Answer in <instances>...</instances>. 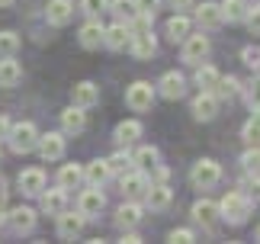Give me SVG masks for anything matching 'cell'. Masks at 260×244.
<instances>
[{"mask_svg":"<svg viewBox=\"0 0 260 244\" xmlns=\"http://www.w3.org/2000/svg\"><path fill=\"white\" fill-rule=\"evenodd\" d=\"M254 209V199L244 196V193H228V196L218 202V216L225 222H232V225H244L247 216H251Z\"/></svg>","mask_w":260,"mask_h":244,"instance_id":"1","label":"cell"},{"mask_svg":"<svg viewBox=\"0 0 260 244\" xmlns=\"http://www.w3.org/2000/svg\"><path fill=\"white\" fill-rule=\"evenodd\" d=\"M7 138H10V148H13L16 155H29V151L39 145V129L32 122H16V126H10Z\"/></svg>","mask_w":260,"mask_h":244,"instance_id":"2","label":"cell"},{"mask_svg":"<svg viewBox=\"0 0 260 244\" xmlns=\"http://www.w3.org/2000/svg\"><path fill=\"white\" fill-rule=\"evenodd\" d=\"M189 180H193V187L209 190V187H215V183L222 180V167H218V161L203 158V161H196V164H193V174H189Z\"/></svg>","mask_w":260,"mask_h":244,"instance_id":"3","label":"cell"},{"mask_svg":"<svg viewBox=\"0 0 260 244\" xmlns=\"http://www.w3.org/2000/svg\"><path fill=\"white\" fill-rule=\"evenodd\" d=\"M125 103L132 106L135 113H145V109H151V103H154V87L148 84V80H135V84L125 90Z\"/></svg>","mask_w":260,"mask_h":244,"instance_id":"4","label":"cell"},{"mask_svg":"<svg viewBox=\"0 0 260 244\" xmlns=\"http://www.w3.org/2000/svg\"><path fill=\"white\" fill-rule=\"evenodd\" d=\"M128 42H132V26H128V23H122V19L103 29V45H106V48H113V52H119V48H125Z\"/></svg>","mask_w":260,"mask_h":244,"instance_id":"5","label":"cell"},{"mask_svg":"<svg viewBox=\"0 0 260 244\" xmlns=\"http://www.w3.org/2000/svg\"><path fill=\"white\" fill-rule=\"evenodd\" d=\"M39 155H42V161H58L64 158V135L61 132H48V135H39Z\"/></svg>","mask_w":260,"mask_h":244,"instance_id":"6","label":"cell"},{"mask_svg":"<svg viewBox=\"0 0 260 244\" xmlns=\"http://www.w3.org/2000/svg\"><path fill=\"white\" fill-rule=\"evenodd\" d=\"M71 103L81 106V109H90L100 103V87L93 84V80H81V84L71 87Z\"/></svg>","mask_w":260,"mask_h":244,"instance_id":"7","label":"cell"},{"mask_svg":"<svg viewBox=\"0 0 260 244\" xmlns=\"http://www.w3.org/2000/svg\"><path fill=\"white\" fill-rule=\"evenodd\" d=\"M106 206V199H103V193H100V187H90L81 193V202H77V212H81L84 219H96L100 212H103Z\"/></svg>","mask_w":260,"mask_h":244,"instance_id":"8","label":"cell"},{"mask_svg":"<svg viewBox=\"0 0 260 244\" xmlns=\"http://www.w3.org/2000/svg\"><path fill=\"white\" fill-rule=\"evenodd\" d=\"M206 55H209V39L203 33L183 39V61H186V65H199Z\"/></svg>","mask_w":260,"mask_h":244,"instance_id":"9","label":"cell"},{"mask_svg":"<svg viewBox=\"0 0 260 244\" xmlns=\"http://www.w3.org/2000/svg\"><path fill=\"white\" fill-rule=\"evenodd\" d=\"M84 231V216L81 212H58V235L64 241H74Z\"/></svg>","mask_w":260,"mask_h":244,"instance_id":"10","label":"cell"},{"mask_svg":"<svg viewBox=\"0 0 260 244\" xmlns=\"http://www.w3.org/2000/svg\"><path fill=\"white\" fill-rule=\"evenodd\" d=\"M148 177L142 174V170H128V174H122V193L128 199H145V193H148Z\"/></svg>","mask_w":260,"mask_h":244,"instance_id":"11","label":"cell"},{"mask_svg":"<svg viewBox=\"0 0 260 244\" xmlns=\"http://www.w3.org/2000/svg\"><path fill=\"white\" fill-rule=\"evenodd\" d=\"M128 48H132V55L135 58H151L157 52V42H154V36H151V29H142V33H132V42H128Z\"/></svg>","mask_w":260,"mask_h":244,"instance_id":"12","label":"cell"},{"mask_svg":"<svg viewBox=\"0 0 260 244\" xmlns=\"http://www.w3.org/2000/svg\"><path fill=\"white\" fill-rule=\"evenodd\" d=\"M157 87H161V97H164V100H180V97L186 94V77L177 74V71H167Z\"/></svg>","mask_w":260,"mask_h":244,"instance_id":"13","label":"cell"},{"mask_svg":"<svg viewBox=\"0 0 260 244\" xmlns=\"http://www.w3.org/2000/svg\"><path fill=\"white\" fill-rule=\"evenodd\" d=\"M218 113V97L215 94H206V90H199V97L193 100V116L199 122H209V119H215Z\"/></svg>","mask_w":260,"mask_h":244,"instance_id":"14","label":"cell"},{"mask_svg":"<svg viewBox=\"0 0 260 244\" xmlns=\"http://www.w3.org/2000/svg\"><path fill=\"white\" fill-rule=\"evenodd\" d=\"M196 23L203 26V29H215V26H222V23H225V19H222V7L212 4V0L199 4V7H196Z\"/></svg>","mask_w":260,"mask_h":244,"instance_id":"15","label":"cell"},{"mask_svg":"<svg viewBox=\"0 0 260 244\" xmlns=\"http://www.w3.org/2000/svg\"><path fill=\"white\" fill-rule=\"evenodd\" d=\"M45 16H48L52 26H68L71 16H74V4H71V0H52L48 10H45Z\"/></svg>","mask_w":260,"mask_h":244,"instance_id":"16","label":"cell"},{"mask_svg":"<svg viewBox=\"0 0 260 244\" xmlns=\"http://www.w3.org/2000/svg\"><path fill=\"white\" fill-rule=\"evenodd\" d=\"M19 80H23V65L13 55H4V61H0V87H16Z\"/></svg>","mask_w":260,"mask_h":244,"instance_id":"17","label":"cell"},{"mask_svg":"<svg viewBox=\"0 0 260 244\" xmlns=\"http://www.w3.org/2000/svg\"><path fill=\"white\" fill-rule=\"evenodd\" d=\"M7 222H10V228H13L16 235H23V231H32L36 228V212L29 209V206H19V209H13L7 216Z\"/></svg>","mask_w":260,"mask_h":244,"instance_id":"18","label":"cell"},{"mask_svg":"<svg viewBox=\"0 0 260 244\" xmlns=\"http://www.w3.org/2000/svg\"><path fill=\"white\" fill-rule=\"evenodd\" d=\"M19 190L26 193V196H39V193L45 190V174L39 167H29L19 174Z\"/></svg>","mask_w":260,"mask_h":244,"instance_id":"19","label":"cell"},{"mask_svg":"<svg viewBox=\"0 0 260 244\" xmlns=\"http://www.w3.org/2000/svg\"><path fill=\"white\" fill-rule=\"evenodd\" d=\"M84 126H87V113L81 106H68L64 113H61V129L64 132H71V135H77V132H84Z\"/></svg>","mask_w":260,"mask_h":244,"instance_id":"20","label":"cell"},{"mask_svg":"<svg viewBox=\"0 0 260 244\" xmlns=\"http://www.w3.org/2000/svg\"><path fill=\"white\" fill-rule=\"evenodd\" d=\"M39 196H42V212H48V216H58V212H64V206H68L64 187L61 190H42Z\"/></svg>","mask_w":260,"mask_h":244,"instance_id":"21","label":"cell"},{"mask_svg":"<svg viewBox=\"0 0 260 244\" xmlns=\"http://www.w3.org/2000/svg\"><path fill=\"white\" fill-rule=\"evenodd\" d=\"M171 199H174V193H171V187H164V183H157V187H148V193H145V202H148L154 212L167 209V206H171Z\"/></svg>","mask_w":260,"mask_h":244,"instance_id":"22","label":"cell"},{"mask_svg":"<svg viewBox=\"0 0 260 244\" xmlns=\"http://www.w3.org/2000/svg\"><path fill=\"white\" fill-rule=\"evenodd\" d=\"M142 212H145V209L138 206V199H128L125 206L116 212V222H119V225H122V228H135L138 222H142Z\"/></svg>","mask_w":260,"mask_h":244,"instance_id":"23","label":"cell"},{"mask_svg":"<svg viewBox=\"0 0 260 244\" xmlns=\"http://www.w3.org/2000/svg\"><path fill=\"white\" fill-rule=\"evenodd\" d=\"M135 138H142V122L125 119V122L116 126V141H119V145H132Z\"/></svg>","mask_w":260,"mask_h":244,"instance_id":"24","label":"cell"},{"mask_svg":"<svg viewBox=\"0 0 260 244\" xmlns=\"http://www.w3.org/2000/svg\"><path fill=\"white\" fill-rule=\"evenodd\" d=\"M164 29H167V39H171V42H183V39L189 36V19L183 13H177V16L167 19Z\"/></svg>","mask_w":260,"mask_h":244,"instance_id":"25","label":"cell"},{"mask_svg":"<svg viewBox=\"0 0 260 244\" xmlns=\"http://www.w3.org/2000/svg\"><path fill=\"white\" fill-rule=\"evenodd\" d=\"M81 45L84 48H100L103 45V26H100V19H90V23L81 29Z\"/></svg>","mask_w":260,"mask_h":244,"instance_id":"26","label":"cell"},{"mask_svg":"<svg viewBox=\"0 0 260 244\" xmlns=\"http://www.w3.org/2000/svg\"><path fill=\"white\" fill-rule=\"evenodd\" d=\"M193 219L203 222V225H212V222L218 219V206L212 199H199V202H193Z\"/></svg>","mask_w":260,"mask_h":244,"instance_id":"27","label":"cell"},{"mask_svg":"<svg viewBox=\"0 0 260 244\" xmlns=\"http://www.w3.org/2000/svg\"><path fill=\"white\" fill-rule=\"evenodd\" d=\"M222 19H228V23H241V19L247 16V4L244 0H222Z\"/></svg>","mask_w":260,"mask_h":244,"instance_id":"28","label":"cell"},{"mask_svg":"<svg viewBox=\"0 0 260 244\" xmlns=\"http://www.w3.org/2000/svg\"><path fill=\"white\" fill-rule=\"evenodd\" d=\"M218 71L212 68V65H203V68H196V87L199 90H206V94H212L215 90V84H218Z\"/></svg>","mask_w":260,"mask_h":244,"instance_id":"29","label":"cell"},{"mask_svg":"<svg viewBox=\"0 0 260 244\" xmlns=\"http://www.w3.org/2000/svg\"><path fill=\"white\" fill-rule=\"evenodd\" d=\"M84 177L90 187H103V183L109 180V167H106V161H93V164H87L84 167Z\"/></svg>","mask_w":260,"mask_h":244,"instance_id":"30","label":"cell"},{"mask_svg":"<svg viewBox=\"0 0 260 244\" xmlns=\"http://www.w3.org/2000/svg\"><path fill=\"white\" fill-rule=\"evenodd\" d=\"M238 90H241V80L228 74V77H218V84H215L212 94H215V97H222V100H232V97H238Z\"/></svg>","mask_w":260,"mask_h":244,"instance_id":"31","label":"cell"},{"mask_svg":"<svg viewBox=\"0 0 260 244\" xmlns=\"http://www.w3.org/2000/svg\"><path fill=\"white\" fill-rule=\"evenodd\" d=\"M109 10L119 16V19H125V23H132V19L138 16V7H135V0H109Z\"/></svg>","mask_w":260,"mask_h":244,"instance_id":"32","label":"cell"},{"mask_svg":"<svg viewBox=\"0 0 260 244\" xmlns=\"http://www.w3.org/2000/svg\"><path fill=\"white\" fill-rule=\"evenodd\" d=\"M84 180V170L77 167V164H64L61 170H58V183L68 190V187H77V183Z\"/></svg>","mask_w":260,"mask_h":244,"instance_id":"33","label":"cell"},{"mask_svg":"<svg viewBox=\"0 0 260 244\" xmlns=\"http://www.w3.org/2000/svg\"><path fill=\"white\" fill-rule=\"evenodd\" d=\"M106 167H109V174H128V170H132V155L116 151L113 158H106Z\"/></svg>","mask_w":260,"mask_h":244,"instance_id":"34","label":"cell"},{"mask_svg":"<svg viewBox=\"0 0 260 244\" xmlns=\"http://www.w3.org/2000/svg\"><path fill=\"white\" fill-rule=\"evenodd\" d=\"M132 164H135V167H142V170L154 167V164H157V151H154V148H148V145H145V148H138L135 155H132Z\"/></svg>","mask_w":260,"mask_h":244,"instance_id":"35","label":"cell"},{"mask_svg":"<svg viewBox=\"0 0 260 244\" xmlns=\"http://www.w3.org/2000/svg\"><path fill=\"white\" fill-rule=\"evenodd\" d=\"M81 10L90 19H100V13H106V10H109V0H81Z\"/></svg>","mask_w":260,"mask_h":244,"instance_id":"36","label":"cell"},{"mask_svg":"<svg viewBox=\"0 0 260 244\" xmlns=\"http://www.w3.org/2000/svg\"><path fill=\"white\" fill-rule=\"evenodd\" d=\"M241 135H244V141H247V145H260V116H254V119H247V126H244V132H241Z\"/></svg>","mask_w":260,"mask_h":244,"instance_id":"37","label":"cell"},{"mask_svg":"<svg viewBox=\"0 0 260 244\" xmlns=\"http://www.w3.org/2000/svg\"><path fill=\"white\" fill-rule=\"evenodd\" d=\"M19 48V36L16 33H0V55H13Z\"/></svg>","mask_w":260,"mask_h":244,"instance_id":"38","label":"cell"},{"mask_svg":"<svg viewBox=\"0 0 260 244\" xmlns=\"http://www.w3.org/2000/svg\"><path fill=\"white\" fill-rule=\"evenodd\" d=\"M251 36H260V7H247V16H244Z\"/></svg>","mask_w":260,"mask_h":244,"instance_id":"39","label":"cell"},{"mask_svg":"<svg viewBox=\"0 0 260 244\" xmlns=\"http://www.w3.org/2000/svg\"><path fill=\"white\" fill-rule=\"evenodd\" d=\"M241 61L247 68H260V45H247L241 52Z\"/></svg>","mask_w":260,"mask_h":244,"instance_id":"40","label":"cell"},{"mask_svg":"<svg viewBox=\"0 0 260 244\" xmlns=\"http://www.w3.org/2000/svg\"><path fill=\"white\" fill-rule=\"evenodd\" d=\"M241 164H244V170H260V151H247V155L241 158Z\"/></svg>","mask_w":260,"mask_h":244,"instance_id":"41","label":"cell"},{"mask_svg":"<svg viewBox=\"0 0 260 244\" xmlns=\"http://www.w3.org/2000/svg\"><path fill=\"white\" fill-rule=\"evenodd\" d=\"M193 238H196V235H193L189 228H174V231H171V241H174V244H189Z\"/></svg>","mask_w":260,"mask_h":244,"instance_id":"42","label":"cell"},{"mask_svg":"<svg viewBox=\"0 0 260 244\" xmlns=\"http://www.w3.org/2000/svg\"><path fill=\"white\" fill-rule=\"evenodd\" d=\"M161 0H135V7H138V13H148V16H154V10Z\"/></svg>","mask_w":260,"mask_h":244,"instance_id":"43","label":"cell"},{"mask_svg":"<svg viewBox=\"0 0 260 244\" xmlns=\"http://www.w3.org/2000/svg\"><path fill=\"white\" fill-rule=\"evenodd\" d=\"M257 103H260V77L251 80V106H257Z\"/></svg>","mask_w":260,"mask_h":244,"instance_id":"44","label":"cell"},{"mask_svg":"<svg viewBox=\"0 0 260 244\" xmlns=\"http://www.w3.org/2000/svg\"><path fill=\"white\" fill-rule=\"evenodd\" d=\"M251 199H260V177L251 180Z\"/></svg>","mask_w":260,"mask_h":244,"instance_id":"45","label":"cell"},{"mask_svg":"<svg viewBox=\"0 0 260 244\" xmlns=\"http://www.w3.org/2000/svg\"><path fill=\"white\" fill-rule=\"evenodd\" d=\"M171 4H174V10H189V7H193V0H171Z\"/></svg>","mask_w":260,"mask_h":244,"instance_id":"46","label":"cell"},{"mask_svg":"<svg viewBox=\"0 0 260 244\" xmlns=\"http://www.w3.org/2000/svg\"><path fill=\"white\" fill-rule=\"evenodd\" d=\"M7 132H10V119L0 116V138H7Z\"/></svg>","mask_w":260,"mask_h":244,"instance_id":"47","label":"cell"},{"mask_svg":"<svg viewBox=\"0 0 260 244\" xmlns=\"http://www.w3.org/2000/svg\"><path fill=\"white\" fill-rule=\"evenodd\" d=\"M122 241H125V244H142V238H138V235H135V231H128V235H125Z\"/></svg>","mask_w":260,"mask_h":244,"instance_id":"48","label":"cell"},{"mask_svg":"<svg viewBox=\"0 0 260 244\" xmlns=\"http://www.w3.org/2000/svg\"><path fill=\"white\" fill-rule=\"evenodd\" d=\"M10 4H13V0H0V7H10Z\"/></svg>","mask_w":260,"mask_h":244,"instance_id":"49","label":"cell"},{"mask_svg":"<svg viewBox=\"0 0 260 244\" xmlns=\"http://www.w3.org/2000/svg\"><path fill=\"white\" fill-rule=\"evenodd\" d=\"M254 238H257V241H260V225H257V231H254Z\"/></svg>","mask_w":260,"mask_h":244,"instance_id":"50","label":"cell"},{"mask_svg":"<svg viewBox=\"0 0 260 244\" xmlns=\"http://www.w3.org/2000/svg\"><path fill=\"white\" fill-rule=\"evenodd\" d=\"M0 222H4V212H0Z\"/></svg>","mask_w":260,"mask_h":244,"instance_id":"51","label":"cell"}]
</instances>
